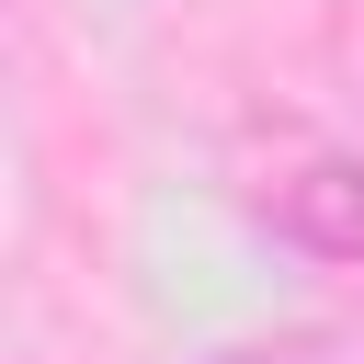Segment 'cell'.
<instances>
[{"label":"cell","mask_w":364,"mask_h":364,"mask_svg":"<svg viewBox=\"0 0 364 364\" xmlns=\"http://www.w3.org/2000/svg\"><path fill=\"white\" fill-rule=\"evenodd\" d=\"M239 205H250L273 239L318 250V262H364V159H353L341 136L262 125V136L239 148Z\"/></svg>","instance_id":"6da1fadb"},{"label":"cell","mask_w":364,"mask_h":364,"mask_svg":"<svg viewBox=\"0 0 364 364\" xmlns=\"http://www.w3.org/2000/svg\"><path fill=\"white\" fill-rule=\"evenodd\" d=\"M205 364H364L353 341H307V330H284V341H239V353H205Z\"/></svg>","instance_id":"7a4b0ae2"}]
</instances>
